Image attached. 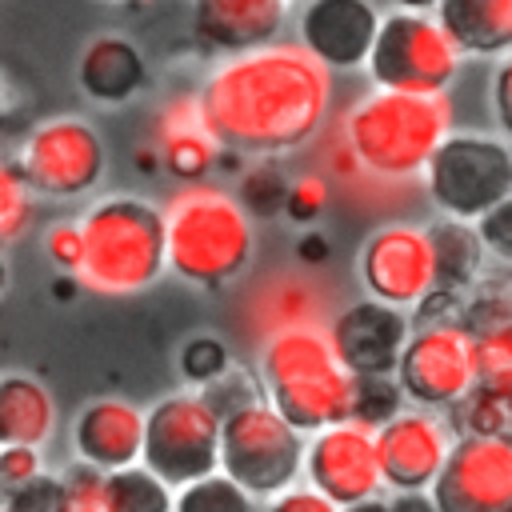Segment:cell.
Wrapping results in <instances>:
<instances>
[{
  "mask_svg": "<svg viewBox=\"0 0 512 512\" xmlns=\"http://www.w3.org/2000/svg\"><path fill=\"white\" fill-rule=\"evenodd\" d=\"M196 92L220 148L260 160L300 152L328 128L336 72L296 40H272L220 56Z\"/></svg>",
  "mask_w": 512,
  "mask_h": 512,
  "instance_id": "6da1fadb",
  "label": "cell"
},
{
  "mask_svg": "<svg viewBox=\"0 0 512 512\" xmlns=\"http://www.w3.org/2000/svg\"><path fill=\"white\" fill-rule=\"evenodd\" d=\"M160 212L172 276L200 292H220L248 276L256 260V220L232 188L192 180L180 184Z\"/></svg>",
  "mask_w": 512,
  "mask_h": 512,
  "instance_id": "7a4b0ae2",
  "label": "cell"
},
{
  "mask_svg": "<svg viewBox=\"0 0 512 512\" xmlns=\"http://www.w3.org/2000/svg\"><path fill=\"white\" fill-rule=\"evenodd\" d=\"M80 288L96 296H140L168 272L164 212L140 192H104L80 216Z\"/></svg>",
  "mask_w": 512,
  "mask_h": 512,
  "instance_id": "3957f363",
  "label": "cell"
},
{
  "mask_svg": "<svg viewBox=\"0 0 512 512\" xmlns=\"http://www.w3.org/2000/svg\"><path fill=\"white\" fill-rule=\"evenodd\" d=\"M364 172L380 184H404L424 176L436 144L452 132L448 92H392L372 88L336 120Z\"/></svg>",
  "mask_w": 512,
  "mask_h": 512,
  "instance_id": "277c9868",
  "label": "cell"
},
{
  "mask_svg": "<svg viewBox=\"0 0 512 512\" xmlns=\"http://www.w3.org/2000/svg\"><path fill=\"white\" fill-rule=\"evenodd\" d=\"M264 400L304 436L352 416L356 376L340 364L328 328H288L256 344Z\"/></svg>",
  "mask_w": 512,
  "mask_h": 512,
  "instance_id": "5b68a950",
  "label": "cell"
},
{
  "mask_svg": "<svg viewBox=\"0 0 512 512\" xmlns=\"http://www.w3.org/2000/svg\"><path fill=\"white\" fill-rule=\"evenodd\" d=\"M424 192L440 216L480 220L512 196V144L492 132H448L424 164Z\"/></svg>",
  "mask_w": 512,
  "mask_h": 512,
  "instance_id": "8992f818",
  "label": "cell"
},
{
  "mask_svg": "<svg viewBox=\"0 0 512 512\" xmlns=\"http://www.w3.org/2000/svg\"><path fill=\"white\" fill-rule=\"evenodd\" d=\"M464 52L444 32L436 12L416 8H388L380 12V28L368 52V80L372 88L392 92H448L460 76Z\"/></svg>",
  "mask_w": 512,
  "mask_h": 512,
  "instance_id": "52a82bcc",
  "label": "cell"
},
{
  "mask_svg": "<svg viewBox=\"0 0 512 512\" xmlns=\"http://www.w3.org/2000/svg\"><path fill=\"white\" fill-rule=\"evenodd\" d=\"M304 432L292 428L264 396L224 412L220 420V472L232 476L260 504L300 480Z\"/></svg>",
  "mask_w": 512,
  "mask_h": 512,
  "instance_id": "ba28073f",
  "label": "cell"
},
{
  "mask_svg": "<svg viewBox=\"0 0 512 512\" xmlns=\"http://www.w3.org/2000/svg\"><path fill=\"white\" fill-rule=\"evenodd\" d=\"M16 172L40 200H80L100 188L108 172V148L92 120L84 116H48L32 124L16 152Z\"/></svg>",
  "mask_w": 512,
  "mask_h": 512,
  "instance_id": "9c48e42d",
  "label": "cell"
},
{
  "mask_svg": "<svg viewBox=\"0 0 512 512\" xmlns=\"http://www.w3.org/2000/svg\"><path fill=\"white\" fill-rule=\"evenodd\" d=\"M140 464L172 488L220 468V412L208 404L200 388L184 384L144 408Z\"/></svg>",
  "mask_w": 512,
  "mask_h": 512,
  "instance_id": "30bf717a",
  "label": "cell"
},
{
  "mask_svg": "<svg viewBox=\"0 0 512 512\" xmlns=\"http://www.w3.org/2000/svg\"><path fill=\"white\" fill-rule=\"evenodd\" d=\"M396 384L412 408L448 412L476 384V340L456 320H412L396 364Z\"/></svg>",
  "mask_w": 512,
  "mask_h": 512,
  "instance_id": "8fae6325",
  "label": "cell"
},
{
  "mask_svg": "<svg viewBox=\"0 0 512 512\" xmlns=\"http://www.w3.org/2000/svg\"><path fill=\"white\" fill-rule=\"evenodd\" d=\"M356 276L372 300H384L392 308H420L432 292V244L428 228L412 220H384L368 232V240L356 252Z\"/></svg>",
  "mask_w": 512,
  "mask_h": 512,
  "instance_id": "7c38bea8",
  "label": "cell"
},
{
  "mask_svg": "<svg viewBox=\"0 0 512 512\" xmlns=\"http://www.w3.org/2000/svg\"><path fill=\"white\" fill-rule=\"evenodd\" d=\"M304 484L328 496L336 508L368 500L384 492L380 456H376V428L360 420H336L320 432L304 436Z\"/></svg>",
  "mask_w": 512,
  "mask_h": 512,
  "instance_id": "4fadbf2b",
  "label": "cell"
},
{
  "mask_svg": "<svg viewBox=\"0 0 512 512\" xmlns=\"http://www.w3.org/2000/svg\"><path fill=\"white\" fill-rule=\"evenodd\" d=\"M428 492L440 512H512V436H456Z\"/></svg>",
  "mask_w": 512,
  "mask_h": 512,
  "instance_id": "5bb4252c",
  "label": "cell"
},
{
  "mask_svg": "<svg viewBox=\"0 0 512 512\" xmlns=\"http://www.w3.org/2000/svg\"><path fill=\"white\" fill-rule=\"evenodd\" d=\"M452 440H456V432L448 428V420L440 412L404 404L392 420H384L376 428V456H380L384 488L388 492L432 488V480L440 476V468L448 460Z\"/></svg>",
  "mask_w": 512,
  "mask_h": 512,
  "instance_id": "9a60e30c",
  "label": "cell"
},
{
  "mask_svg": "<svg viewBox=\"0 0 512 512\" xmlns=\"http://www.w3.org/2000/svg\"><path fill=\"white\" fill-rule=\"evenodd\" d=\"M408 332H412V312L372 296L336 308L328 320V340L352 376H396Z\"/></svg>",
  "mask_w": 512,
  "mask_h": 512,
  "instance_id": "2e32d148",
  "label": "cell"
},
{
  "mask_svg": "<svg viewBox=\"0 0 512 512\" xmlns=\"http://www.w3.org/2000/svg\"><path fill=\"white\" fill-rule=\"evenodd\" d=\"M296 44L332 72H360L368 64L380 8L372 0H304L296 4Z\"/></svg>",
  "mask_w": 512,
  "mask_h": 512,
  "instance_id": "e0dca14e",
  "label": "cell"
},
{
  "mask_svg": "<svg viewBox=\"0 0 512 512\" xmlns=\"http://www.w3.org/2000/svg\"><path fill=\"white\" fill-rule=\"evenodd\" d=\"M332 288L308 268H280L260 276L244 296V332L252 344L288 332V328H328L332 320Z\"/></svg>",
  "mask_w": 512,
  "mask_h": 512,
  "instance_id": "ac0fdd59",
  "label": "cell"
},
{
  "mask_svg": "<svg viewBox=\"0 0 512 512\" xmlns=\"http://www.w3.org/2000/svg\"><path fill=\"white\" fill-rule=\"evenodd\" d=\"M148 144L160 152V168L172 180H180V184L208 180V172L224 156L220 140L212 136V128L204 120V104H200V92L196 88L172 92L156 108V116H152V140Z\"/></svg>",
  "mask_w": 512,
  "mask_h": 512,
  "instance_id": "d6986e66",
  "label": "cell"
},
{
  "mask_svg": "<svg viewBox=\"0 0 512 512\" xmlns=\"http://www.w3.org/2000/svg\"><path fill=\"white\" fill-rule=\"evenodd\" d=\"M72 456L96 472H116L140 464L144 452V408L124 396L88 400L68 424Z\"/></svg>",
  "mask_w": 512,
  "mask_h": 512,
  "instance_id": "ffe728a7",
  "label": "cell"
},
{
  "mask_svg": "<svg viewBox=\"0 0 512 512\" xmlns=\"http://www.w3.org/2000/svg\"><path fill=\"white\" fill-rule=\"evenodd\" d=\"M192 36L216 52H248L284 36L296 16V0H192Z\"/></svg>",
  "mask_w": 512,
  "mask_h": 512,
  "instance_id": "44dd1931",
  "label": "cell"
},
{
  "mask_svg": "<svg viewBox=\"0 0 512 512\" xmlns=\"http://www.w3.org/2000/svg\"><path fill=\"white\" fill-rule=\"evenodd\" d=\"M424 228H428V244H432L436 280H432L428 300L420 308H412V320H444V316H456L460 296L484 276L488 252H484V240L472 220L440 216L436 224H424Z\"/></svg>",
  "mask_w": 512,
  "mask_h": 512,
  "instance_id": "7402d4cb",
  "label": "cell"
},
{
  "mask_svg": "<svg viewBox=\"0 0 512 512\" xmlns=\"http://www.w3.org/2000/svg\"><path fill=\"white\" fill-rule=\"evenodd\" d=\"M76 84L92 104L116 108L144 92L148 84V60L136 40L124 32H100L80 48L76 60Z\"/></svg>",
  "mask_w": 512,
  "mask_h": 512,
  "instance_id": "603a6c76",
  "label": "cell"
},
{
  "mask_svg": "<svg viewBox=\"0 0 512 512\" xmlns=\"http://www.w3.org/2000/svg\"><path fill=\"white\" fill-rule=\"evenodd\" d=\"M56 400L32 372H0V448L32 444L44 448L56 436Z\"/></svg>",
  "mask_w": 512,
  "mask_h": 512,
  "instance_id": "cb8c5ba5",
  "label": "cell"
},
{
  "mask_svg": "<svg viewBox=\"0 0 512 512\" xmlns=\"http://www.w3.org/2000/svg\"><path fill=\"white\" fill-rule=\"evenodd\" d=\"M436 20L464 56L500 60L512 52V0H440Z\"/></svg>",
  "mask_w": 512,
  "mask_h": 512,
  "instance_id": "d4e9b609",
  "label": "cell"
},
{
  "mask_svg": "<svg viewBox=\"0 0 512 512\" xmlns=\"http://www.w3.org/2000/svg\"><path fill=\"white\" fill-rule=\"evenodd\" d=\"M176 488L152 468L128 464L100 476V512H172Z\"/></svg>",
  "mask_w": 512,
  "mask_h": 512,
  "instance_id": "484cf974",
  "label": "cell"
},
{
  "mask_svg": "<svg viewBox=\"0 0 512 512\" xmlns=\"http://www.w3.org/2000/svg\"><path fill=\"white\" fill-rule=\"evenodd\" d=\"M456 320L472 336L508 332L512 328V272H488L484 268V276L460 296Z\"/></svg>",
  "mask_w": 512,
  "mask_h": 512,
  "instance_id": "4316f807",
  "label": "cell"
},
{
  "mask_svg": "<svg viewBox=\"0 0 512 512\" xmlns=\"http://www.w3.org/2000/svg\"><path fill=\"white\" fill-rule=\"evenodd\" d=\"M448 428L456 436H508V392L472 384L448 408Z\"/></svg>",
  "mask_w": 512,
  "mask_h": 512,
  "instance_id": "83f0119b",
  "label": "cell"
},
{
  "mask_svg": "<svg viewBox=\"0 0 512 512\" xmlns=\"http://www.w3.org/2000/svg\"><path fill=\"white\" fill-rule=\"evenodd\" d=\"M172 512H260V500L216 468L192 484H180Z\"/></svg>",
  "mask_w": 512,
  "mask_h": 512,
  "instance_id": "f1b7e54d",
  "label": "cell"
},
{
  "mask_svg": "<svg viewBox=\"0 0 512 512\" xmlns=\"http://www.w3.org/2000/svg\"><path fill=\"white\" fill-rule=\"evenodd\" d=\"M240 204L248 208V216H280L284 212V196H288V176L276 164V156H260L240 172V188H236Z\"/></svg>",
  "mask_w": 512,
  "mask_h": 512,
  "instance_id": "f546056e",
  "label": "cell"
},
{
  "mask_svg": "<svg viewBox=\"0 0 512 512\" xmlns=\"http://www.w3.org/2000/svg\"><path fill=\"white\" fill-rule=\"evenodd\" d=\"M232 364H236V360H232L228 344H224L220 336H212V332L188 336V340L180 344V352H176V368H180V380H184L188 388L212 384V380L224 376Z\"/></svg>",
  "mask_w": 512,
  "mask_h": 512,
  "instance_id": "4dcf8cb0",
  "label": "cell"
},
{
  "mask_svg": "<svg viewBox=\"0 0 512 512\" xmlns=\"http://www.w3.org/2000/svg\"><path fill=\"white\" fill-rule=\"evenodd\" d=\"M32 208H36V196L32 188L24 184V176L16 172L12 156L0 152V244H16L28 224H32Z\"/></svg>",
  "mask_w": 512,
  "mask_h": 512,
  "instance_id": "1f68e13d",
  "label": "cell"
},
{
  "mask_svg": "<svg viewBox=\"0 0 512 512\" xmlns=\"http://www.w3.org/2000/svg\"><path fill=\"white\" fill-rule=\"evenodd\" d=\"M404 404H408V400H404L396 376H356V388H352V416H348V420H360V424H368V428H380V424L392 420Z\"/></svg>",
  "mask_w": 512,
  "mask_h": 512,
  "instance_id": "d6a6232c",
  "label": "cell"
},
{
  "mask_svg": "<svg viewBox=\"0 0 512 512\" xmlns=\"http://www.w3.org/2000/svg\"><path fill=\"white\" fill-rule=\"evenodd\" d=\"M332 200V180L324 172H300L288 180V196H284V220L296 224V228H312L324 208Z\"/></svg>",
  "mask_w": 512,
  "mask_h": 512,
  "instance_id": "836d02e7",
  "label": "cell"
},
{
  "mask_svg": "<svg viewBox=\"0 0 512 512\" xmlns=\"http://www.w3.org/2000/svg\"><path fill=\"white\" fill-rule=\"evenodd\" d=\"M472 340H476V384L512 392V328L472 336Z\"/></svg>",
  "mask_w": 512,
  "mask_h": 512,
  "instance_id": "e575fe53",
  "label": "cell"
},
{
  "mask_svg": "<svg viewBox=\"0 0 512 512\" xmlns=\"http://www.w3.org/2000/svg\"><path fill=\"white\" fill-rule=\"evenodd\" d=\"M64 508V476L56 472H40L28 484H16L4 492L0 512H60Z\"/></svg>",
  "mask_w": 512,
  "mask_h": 512,
  "instance_id": "d590c367",
  "label": "cell"
},
{
  "mask_svg": "<svg viewBox=\"0 0 512 512\" xmlns=\"http://www.w3.org/2000/svg\"><path fill=\"white\" fill-rule=\"evenodd\" d=\"M44 256L52 260L56 272H68L76 276L80 272V260H84V236H80V220H52L44 228Z\"/></svg>",
  "mask_w": 512,
  "mask_h": 512,
  "instance_id": "8d00e7d4",
  "label": "cell"
},
{
  "mask_svg": "<svg viewBox=\"0 0 512 512\" xmlns=\"http://www.w3.org/2000/svg\"><path fill=\"white\" fill-rule=\"evenodd\" d=\"M476 232L484 240V252L500 264H512V196L500 200L496 208H488L480 220H476Z\"/></svg>",
  "mask_w": 512,
  "mask_h": 512,
  "instance_id": "74e56055",
  "label": "cell"
},
{
  "mask_svg": "<svg viewBox=\"0 0 512 512\" xmlns=\"http://www.w3.org/2000/svg\"><path fill=\"white\" fill-rule=\"evenodd\" d=\"M100 476L88 464H72L64 472V508L60 512H100Z\"/></svg>",
  "mask_w": 512,
  "mask_h": 512,
  "instance_id": "f35d334b",
  "label": "cell"
},
{
  "mask_svg": "<svg viewBox=\"0 0 512 512\" xmlns=\"http://www.w3.org/2000/svg\"><path fill=\"white\" fill-rule=\"evenodd\" d=\"M40 472H44V448H32V444H4L0 448V484H4V492L16 488V484H28Z\"/></svg>",
  "mask_w": 512,
  "mask_h": 512,
  "instance_id": "ab89813d",
  "label": "cell"
},
{
  "mask_svg": "<svg viewBox=\"0 0 512 512\" xmlns=\"http://www.w3.org/2000/svg\"><path fill=\"white\" fill-rule=\"evenodd\" d=\"M488 100H492V120L504 132V140H512V52H504L492 68V84H488Z\"/></svg>",
  "mask_w": 512,
  "mask_h": 512,
  "instance_id": "60d3db41",
  "label": "cell"
},
{
  "mask_svg": "<svg viewBox=\"0 0 512 512\" xmlns=\"http://www.w3.org/2000/svg\"><path fill=\"white\" fill-rule=\"evenodd\" d=\"M260 512H340L328 496H320L312 484H288L284 492H276V496H268L264 504H260Z\"/></svg>",
  "mask_w": 512,
  "mask_h": 512,
  "instance_id": "b9f144b4",
  "label": "cell"
},
{
  "mask_svg": "<svg viewBox=\"0 0 512 512\" xmlns=\"http://www.w3.org/2000/svg\"><path fill=\"white\" fill-rule=\"evenodd\" d=\"M328 252H332V248H328V240H324L316 228H304V232H300V240H296V260H300L304 268H320V264L328 260Z\"/></svg>",
  "mask_w": 512,
  "mask_h": 512,
  "instance_id": "7bdbcfd3",
  "label": "cell"
},
{
  "mask_svg": "<svg viewBox=\"0 0 512 512\" xmlns=\"http://www.w3.org/2000/svg\"><path fill=\"white\" fill-rule=\"evenodd\" d=\"M388 512H440L432 492L420 488V492H392L388 496Z\"/></svg>",
  "mask_w": 512,
  "mask_h": 512,
  "instance_id": "ee69618b",
  "label": "cell"
},
{
  "mask_svg": "<svg viewBox=\"0 0 512 512\" xmlns=\"http://www.w3.org/2000/svg\"><path fill=\"white\" fill-rule=\"evenodd\" d=\"M20 96H24V92H20V80H16V76H12V72L0 64V120H8V116H12V112L24 104Z\"/></svg>",
  "mask_w": 512,
  "mask_h": 512,
  "instance_id": "f6af8a7d",
  "label": "cell"
},
{
  "mask_svg": "<svg viewBox=\"0 0 512 512\" xmlns=\"http://www.w3.org/2000/svg\"><path fill=\"white\" fill-rule=\"evenodd\" d=\"M80 292H84V288H80V280H76V276H68V272L52 280V296H56V300H76Z\"/></svg>",
  "mask_w": 512,
  "mask_h": 512,
  "instance_id": "bcb514c9",
  "label": "cell"
},
{
  "mask_svg": "<svg viewBox=\"0 0 512 512\" xmlns=\"http://www.w3.org/2000/svg\"><path fill=\"white\" fill-rule=\"evenodd\" d=\"M136 168H140L144 176H152V172H160V152H156L152 144H144V148L136 152Z\"/></svg>",
  "mask_w": 512,
  "mask_h": 512,
  "instance_id": "7dc6e473",
  "label": "cell"
},
{
  "mask_svg": "<svg viewBox=\"0 0 512 512\" xmlns=\"http://www.w3.org/2000/svg\"><path fill=\"white\" fill-rule=\"evenodd\" d=\"M340 512H388V496H384V492H376V496L356 500V504H348V508H340Z\"/></svg>",
  "mask_w": 512,
  "mask_h": 512,
  "instance_id": "c3c4849f",
  "label": "cell"
},
{
  "mask_svg": "<svg viewBox=\"0 0 512 512\" xmlns=\"http://www.w3.org/2000/svg\"><path fill=\"white\" fill-rule=\"evenodd\" d=\"M396 8H416V12H436L440 0H392Z\"/></svg>",
  "mask_w": 512,
  "mask_h": 512,
  "instance_id": "681fc988",
  "label": "cell"
},
{
  "mask_svg": "<svg viewBox=\"0 0 512 512\" xmlns=\"http://www.w3.org/2000/svg\"><path fill=\"white\" fill-rule=\"evenodd\" d=\"M8 288V260H4V244H0V296Z\"/></svg>",
  "mask_w": 512,
  "mask_h": 512,
  "instance_id": "f907efd6",
  "label": "cell"
},
{
  "mask_svg": "<svg viewBox=\"0 0 512 512\" xmlns=\"http://www.w3.org/2000/svg\"><path fill=\"white\" fill-rule=\"evenodd\" d=\"M508 436H512V392H508Z\"/></svg>",
  "mask_w": 512,
  "mask_h": 512,
  "instance_id": "816d5d0a",
  "label": "cell"
},
{
  "mask_svg": "<svg viewBox=\"0 0 512 512\" xmlns=\"http://www.w3.org/2000/svg\"><path fill=\"white\" fill-rule=\"evenodd\" d=\"M0 504H4V484H0Z\"/></svg>",
  "mask_w": 512,
  "mask_h": 512,
  "instance_id": "f5cc1de1",
  "label": "cell"
}]
</instances>
